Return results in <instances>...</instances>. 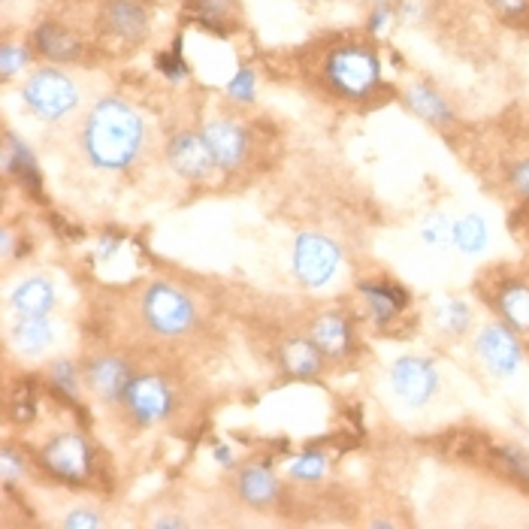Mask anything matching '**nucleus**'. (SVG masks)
I'll return each instance as SVG.
<instances>
[{"mask_svg": "<svg viewBox=\"0 0 529 529\" xmlns=\"http://www.w3.org/2000/svg\"><path fill=\"white\" fill-rule=\"evenodd\" d=\"M146 140L143 118L134 106L118 97L100 100L82 127V149L100 170H124L137 161Z\"/></svg>", "mask_w": 529, "mask_h": 529, "instance_id": "1", "label": "nucleus"}, {"mask_svg": "<svg viewBox=\"0 0 529 529\" xmlns=\"http://www.w3.org/2000/svg\"><path fill=\"white\" fill-rule=\"evenodd\" d=\"M324 76L342 97H366L378 82V58L366 46H339L324 64Z\"/></svg>", "mask_w": 529, "mask_h": 529, "instance_id": "2", "label": "nucleus"}, {"mask_svg": "<svg viewBox=\"0 0 529 529\" xmlns=\"http://www.w3.org/2000/svg\"><path fill=\"white\" fill-rule=\"evenodd\" d=\"M28 109L43 118V121H58L67 112L76 109L79 103V91L73 85L70 76L58 73V70H40L28 79L25 91H22Z\"/></svg>", "mask_w": 529, "mask_h": 529, "instance_id": "3", "label": "nucleus"}, {"mask_svg": "<svg viewBox=\"0 0 529 529\" xmlns=\"http://www.w3.org/2000/svg\"><path fill=\"white\" fill-rule=\"evenodd\" d=\"M143 315L149 321V327L161 336H182L194 327V306L191 300L173 288V285H152L146 291V300H143Z\"/></svg>", "mask_w": 529, "mask_h": 529, "instance_id": "4", "label": "nucleus"}, {"mask_svg": "<svg viewBox=\"0 0 529 529\" xmlns=\"http://www.w3.org/2000/svg\"><path fill=\"white\" fill-rule=\"evenodd\" d=\"M339 260H342V251L330 236L303 233L294 245V270H297L300 282L309 288L327 285L339 270Z\"/></svg>", "mask_w": 529, "mask_h": 529, "instance_id": "5", "label": "nucleus"}, {"mask_svg": "<svg viewBox=\"0 0 529 529\" xmlns=\"http://www.w3.org/2000/svg\"><path fill=\"white\" fill-rule=\"evenodd\" d=\"M390 384L406 406L421 409L433 400V393L439 387V372L424 357H400L390 369Z\"/></svg>", "mask_w": 529, "mask_h": 529, "instance_id": "6", "label": "nucleus"}, {"mask_svg": "<svg viewBox=\"0 0 529 529\" xmlns=\"http://www.w3.org/2000/svg\"><path fill=\"white\" fill-rule=\"evenodd\" d=\"M514 333L517 330L508 324H487L478 333L475 351L493 375H514L517 366L523 363V348Z\"/></svg>", "mask_w": 529, "mask_h": 529, "instance_id": "7", "label": "nucleus"}, {"mask_svg": "<svg viewBox=\"0 0 529 529\" xmlns=\"http://www.w3.org/2000/svg\"><path fill=\"white\" fill-rule=\"evenodd\" d=\"M40 460L61 481H85L88 469H91V448L82 436L64 433V436H55L43 448Z\"/></svg>", "mask_w": 529, "mask_h": 529, "instance_id": "8", "label": "nucleus"}, {"mask_svg": "<svg viewBox=\"0 0 529 529\" xmlns=\"http://www.w3.org/2000/svg\"><path fill=\"white\" fill-rule=\"evenodd\" d=\"M124 403H127V412L140 424H155L173 412V390L158 375H140L130 381Z\"/></svg>", "mask_w": 529, "mask_h": 529, "instance_id": "9", "label": "nucleus"}, {"mask_svg": "<svg viewBox=\"0 0 529 529\" xmlns=\"http://www.w3.org/2000/svg\"><path fill=\"white\" fill-rule=\"evenodd\" d=\"M170 167L185 179H206L218 164L203 134H176L167 146Z\"/></svg>", "mask_w": 529, "mask_h": 529, "instance_id": "10", "label": "nucleus"}, {"mask_svg": "<svg viewBox=\"0 0 529 529\" xmlns=\"http://www.w3.org/2000/svg\"><path fill=\"white\" fill-rule=\"evenodd\" d=\"M203 137L212 149V158L221 170H236L248 155V137L245 130L230 118H215L203 127Z\"/></svg>", "mask_w": 529, "mask_h": 529, "instance_id": "11", "label": "nucleus"}, {"mask_svg": "<svg viewBox=\"0 0 529 529\" xmlns=\"http://www.w3.org/2000/svg\"><path fill=\"white\" fill-rule=\"evenodd\" d=\"M85 378H88L91 390L97 396H103V400H124L130 381H134L127 363L118 360V357H100V360H94L85 369Z\"/></svg>", "mask_w": 529, "mask_h": 529, "instance_id": "12", "label": "nucleus"}, {"mask_svg": "<svg viewBox=\"0 0 529 529\" xmlns=\"http://www.w3.org/2000/svg\"><path fill=\"white\" fill-rule=\"evenodd\" d=\"M106 28L127 43H140L149 34V16L134 0H112L106 7Z\"/></svg>", "mask_w": 529, "mask_h": 529, "instance_id": "13", "label": "nucleus"}, {"mask_svg": "<svg viewBox=\"0 0 529 529\" xmlns=\"http://www.w3.org/2000/svg\"><path fill=\"white\" fill-rule=\"evenodd\" d=\"M4 173L7 176H16L31 194H40V167H37V158L31 155V149L19 140V137H13V134H7L4 137Z\"/></svg>", "mask_w": 529, "mask_h": 529, "instance_id": "14", "label": "nucleus"}, {"mask_svg": "<svg viewBox=\"0 0 529 529\" xmlns=\"http://www.w3.org/2000/svg\"><path fill=\"white\" fill-rule=\"evenodd\" d=\"M496 309L508 327H514L517 333H529V285L526 282L511 279V282L499 285Z\"/></svg>", "mask_w": 529, "mask_h": 529, "instance_id": "15", "label": "nucleus"}, {"mask_svg": "<svg viewBox=\"0 0 529 529\" xmlns=\"http://www.w3.org/2000/svg\"><path fill=\"white\" fill-rule=\"evenodd\" d=\"M360 294L372 312V318L378 324H387L393 321L396 315H400L409 303V294L403 288H396V285H384V282H363L360 285Z\"/></svg>", "mask_w": 529, "mask_h": 529, "instance_id": "16", "label": "nucleus"}, {"mask_svg": "<svg viewBox=\"0 0 529 529\" xmlns=\"http://www.w3.org/2000/svg\"><path fill=\"white\" fill-rule=\"evenodd\" d=\"M312 342L327 354V357H342L351 351V324L336 315V312H327L315 321L312 327Z\"/></svg>", "mask_w": 529, "mask_h": 529, "instance_id": "17", "label": "nucleus"}, {"mask_svg": "<svg viewBox=\"0 0 529 529\" xmlns=\"http://www.w3.org/2000/svg\"><path fill=\"white\" fill-rule=\"evenodd\" d=\"M321 357L324 351L312 339H291L282 345V366L294 378H312L321 372Z\"/></svg>", "mask_w": 529, "mask_h": 529, "instance_id": "18", "label": "nucleus"}, {"mask_svg": "<svg viewBox=\"0 0 529 529\" xmlns=\"http://www.w3.org/2000/svg\"><path fill=\"white\" fill-rule=\"evenodd\" d=\"M279 493V484L273 478V472L267 466H248L242 469L239 475V496L254 505V508H263V505H270Z\"/></svg>", "mask_w": 529, "mask_h": 529, "instance_id": "19", "label": "nucleus"}, {"mask_svg": "<svg viewBox=\"0 0 529 529\" xmlns=\"http://www.w3.org/2000/svg\"><path fill=\"white\" fill-rule=\"evenodd\" d=\"M406 103H409V109H412L415 115H421V118L430 121V124L445 127V124L454 121V109H451V106L442 100V94L433 91L430 85H412L409 94H406Z\"/></svg>", "mask_w": 529, "mask_h": 529, "instance_id": "20", "label": "nucleus"}, {"mask_svg": "<svg viewBox=\"0 0 529 529\" xmlns=\"http://www.w3.org/2000/svg\"><path fill=\"white\" fill-rule=\"evenodd\" d=\"M55 306V288L46 279H28L13 291V309L19 315H49Z\"/></svg>", "mask_w": 529, "mask_h": 529, "instance_id": "21", "label": "nucleus"}, {"mask_svg": "<svg viewBox=\"0 0 529 529\" xmlns=\"http://www.w3.org/2000/svg\"><path fill=\"white\" fill-rule=\"evenodd\" d=\"M34 40H37V49L52 61H76L79 52H82L79 40L58 25H40Z\"/></svg>", "mask_w": 529, "mask_h": 529, "instance_id": "22", "label": "nucleus"}, {"mask_svg": "<svg viewBox=\"0 0 529 529\" xmlns=\"http://www.w3.org/2000/svg\"><path fill=\"white\" fill-rule=\"evenodd\" d=\"M13 339H16V345H19L22 351L37 354V351H43V348L52 345L55 327H52V321H49L46 315H25V318L16 324Z\"/></svg>", "mask_w": 529, "mask_h": 529, "instance_id": "23", "label": "nucleus"}, {"mask_svg": "<svg viewBox=\"0 0 529 529\" xmlns=\"http://www.w3.org/2000/svg\"><path fill=\"white\" fill-rule=\"evenodd\" d=\"M487 239H490L487 224L478 215H466L454 224V245L463 254H481L487 248Z\"/></svg>", "mask_w": 529, "mask_h": 529, "instance_id": "24", "label": "nucleus"}, {"mask_svg": "<svg viewBox=\"0 0 529 529\" xmlns=\"http://www.w3.org/2000/svg\"><path fill=\"white\" fill-rule=\"evenodd\" d=\"M436 318H439V324H442L448 333H454V336L466 333L469 324H472V312H469V306H466L463 300H448V303L439 309Z\"/></svg>", "mask_w": 529, "mask_h": 529, "instance_id": "25", "label": "nucleus"}, {"mask_svg": "<svg viewBox=\"0 0 529 529\" xmlns=\"http://www.w3.org/2000/svg\"><path fill=\"white\" fill-rule=\"evenodd\" d=\"M496 457H499L502 469H505L511 478H517V481L529 484V451L514 448V445H505V448H499V451H496Z\"/></svg>", "mask_w": 529, "mask_h": 529, "instance_id": "26", "label": "nucleus"}, {"mask_svg": "<svg viewBox=\"0 0 529 529\" xmlns=\"http://www.w3.org/2000/svg\"><path fill=\"white\" fill-rule=\"evenodd\" d=\"M327 472V457L321 451H306L291 463V475L297 481H318Z\"/></svg>", "mask_w": 529, "mask_h": 529, "instance_id": "27", "label": "nucleus"}, {"mask_svg": "<svg viewBox=\"0 0 529 529\" xmlns=\"http://www.w3.org/2000/svg\"><path fill=\"white\" fill-rule=\"evenodd\" d=\"M421 236H424V242H427V245L442 248V245H448V242L454 239V224H448V218H445V215H433V218H427V221H424Z\"/></svg>", "mask_w": 529, "mask_h": 529, "instance_id": "28", "label": "nucleus"}, {"mask_svg": "<svg viewBox=\"0 0 529 529\" xmlns=\"http://www.w3.org/2000/svg\"><path fill=\"white\" fill-rule=\"evenodd\" d=\"M25 67H28V52H25V46L7 43L4 52H0V73H4V79H13V76L22 73Z\"/></svg>", "mask_w": 529, "mask_h": 529, "instance_id": "29", "label": "nucleus"}, {"mask_svg": "<svg viewBox=\"0 0 529 529\" xmlns=\"http://www.w3.org/2000/svg\"><path fill=\"white\" fill-rule=\"evenodd\" d=\"M227 94H230L233 100L251 103V100H254V73H251V70H239V73L230 79Z\"/></svg>", "mask_w": 529, "mask_h": 529, "instance_id": "30", "label": "nucleus"}, {"mask_svg": "<svg viewBox=\"0 0 529 529\" xmlns=\"http://www.w3.org/2000/svg\"><path fill=\"white\" fill-rule=\"evenodd\" d=\"M52 381H55V387L58 390H64L70 400L79 393V381H76V372H73V366L67 363V360H61V363H55V369H52Z\"/></svg>", "mask_w": 529, "mask_h": 529, "instance_id": "31", "label": "nucleus"}, {"mask_svg": "<svg viewBox=\"0 0 529 529\" xmlns=\"http://www.w3.org/2000/svg\"><path fill=\"white\" fill-rule=\"evenodd\" d=\"M508 185H511V191H514L520 200H529V158L517 161V164L508 170Z\"/></svg>", "mask_w": 529, "mask_h": 529, "instance_id": "32", "label": "nucleus"}, {"mask_svg": "<svg viewBox=\"0 0 529 529\" xmlns=\"http://www.w3.org/2000/svg\"><path fill=\"white\" fill-rule=\"evenodd\" d=\"M227 7H230V0H194V10L212 25V22H218L224 13H227Z\"/></svg>", "mask_w": 529, "mask_h": 529, "instance_id": "33", "label": "nucleus"}, {"mask_svg": "<svg viewBox=\"0 0 529 529\" xmlns=\"http://www.w3.org/2000/svg\"><path fill=\"white\" fill-rule=\"evenodd\" d=\"M390 22H393V10H390V4H378V7L372 10V16H369V34H375V37L387 34Z\"/></svg>", "mask_w": 529, "mask_h": 529, "instance_id": "34", "label": "nucleus"}, {"mask_svg": "<svg viewBox=\"0 0 529 529\" xmlns=\"http://www.w3.org/2000/svg\"><path fill=\"white\" fill-rule=\"evenodd\" d=\"M158 67H161L164 76H170V79H182V76H185V64H182V55H179V43L173 46L170 55H161V58H158Z\"/></svg>", "mask_w": 529, "mask_h": 529, "instance_id": "35", "label": "nucleus"}, {"mask_svg": "<svg viewBox=\"0 0 529 529\" xmlns=\"http://www.w3.org/2000/svg\"><path fill=\"white\" fill-rule=\"evenodd\" d=\"M64 526H70V529H91V526H100V517L91 508H76L73 514H67Z\"/></svg>", "mask_w": 529, "mask_h": 529, "instance_id": "36", "label": "nucleus"}, {"mask_svg": "<svg viewBox=\"0 0 529 529\" xmlns=\"http://www.w3.org/2000/svg\"><path fill=\"white\" fill-rule=\"evenodd\" d=\"M22 469H25V466H22V457H19L16 451L7 448V451H4V481L13 484V481L22 475Z\"/></svg>", "mask_w": 529, "mask_h": 529, "instance_id": "37", "label": "nucleus"}, {"mask_svg": "<svg viewBox=\"0 0 529 529\" xmlns=\"http://www.w3.org/2000/svg\"><path fill=\"white\" fill-rule=\"evenodd\" d=\"M490 4H493L499 13H505V16H520V13H526L529 0H490Z\"/></svg>", "mask_w": 529, "mask_h": 529, "instance_id": "38", "label": "nucleus"}, {"mask_svg": "<svg viewBox=\"0 0 529 529\" xmlns=\"http://www.w3.org/2000/svg\"><path fill=\"white\" fill-rule=\"evenodd\" d=\"M421 13H424L421 0H403V7H400V16H403V19L415 22V19H421Z\"/></svg>", "mask_w": 529, "mask_h": 529, "instance_id": "39", "label": "nucleus"}, {"mask_svg": "<svg viewBox=\"0 0 529 529\" xmlns=\"http://www.w3.org/2000/svg\"><path fill=\"white\" fill-rule=\"evenodd\" d=\"M215 460H218L221 466H233V454H230V448L218 445V448H215Z\"/></svg>", "mask_w": 529, "mask_h": 529, "instance_id": "40", "label": "nucleus"}, {"mask_svg": "<svg viewBox=\"0 0 529 529\" xmlns=\"http://www.w3.org/2000/svg\"><path fill=\"white\" fill-rule=\"evenodd\" d=\"M155 526L164 529V526H185V523H182V520H173V517H161V520H155Z\"/></svg>", "mask_w": 529, "mask_h": 529, "instance_id": "41", "label": "nucleus"}, {"mask_svg": "<svg viewBox=\"0 0 529 529\" xmlns=\"http://www.w3.org/2000/svg\"><path fill=\"white\" fill-rule=\"evenodd\" d=\"M526 224H529V221H526Z\"/></svg>", "mask_w": 529, "mask_h": 529, "instance_id": "42", "label": "nucleus"}]
</instances>
